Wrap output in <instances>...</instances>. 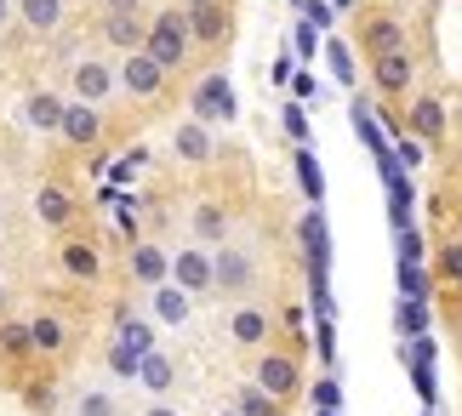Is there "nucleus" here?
I'll use <instances>...</instances> for the list:
<instances>
[{
	"instance_id": "obj_1",
	"label": "nucleus",
	"mask_w": 462,
	"mask_h": 416,
	"mask_svg": "<svg viewBox=\"0 0 462 416\" xmlns=\"http://www.w3.org/2000/svg\"><path fill=\"white\" fill-rule=\"evenodd\" d=\"M143 51L166 69H183L189 63V51H194V34H189V12H160L149 17V29H143Z\"/></svg>"
},
{
	"instance_id": "obj_2",
	"label": "nucleus",
	"mask_w": 462,
	"mask_h": 416,
	"mask_svg": "<svg viewBox=\"0 0 462 416\" xmlns=\"http://www.w3.org/2000/svg\"><path fill=\"white\" fill-rule=\"evenodd\" d=\"M189 115L194 120H206V125H228L240 115V97H235V86H228L223 69H211V75L194 80V92H189Z\"/></svg>"
},
{
	"instance_id": "obj_3",
	"label": "nucleus",
	"mask_w": 462,
	"mask_h": 416,
	"mask_svg": "<svg viewBox=\"0 0 462 416\" xmlns=\"http://www.w3.org/2000/svg\"><path fill=\"white\" fill-rule=\"evenodd\" d=\"M354 41H360L365 58H388V51H400L405 46V17H400V6H365Z\"/></svg>"
},
{
	"instance_id": "obj_4",
	"label": "nucleus",
	"mask_w": 462,
	"mask_h": 416,
	"mask_svg": "<svg viewBox=\"0 0 462 416\" xmlns=\"http://www.w3.org/2000/svg\"><path fill=\"white\" fill-rule=\"evenodd\" d=\"M257 285V263L240 245H211V297H245Z\"/></svg>"
},
{
	"instance_id": "obj_5",
	"label": "nucleus",
	"mask_w": 462,
	"mask_h": 416,
	"mask_svg": "<svg viewBox=\"0 0 462 416\" xmlns=\"http://www.w3.org/2000/svg\"><path fill=\"white\" fill-rule=\"evenodd\" d=\"M252 383L263 393H274L280 405L297 400L303 393V365H297V354H280V348H257V371H252Z\"/></svg>"
},
{
	"instance_id": "obj_6",
	"label": "nucleus",
	"mask_w": 462,
	"mask_h": 416,
	"mask_svg": "<svg viewBox=\"0 0 462 416\" xmlns=\"http://www.w3.org/2000/svg\"><path fill=\"white\" fill-rule=\"evenodd\" d=\"M400 125H405L411 137H422L429 149H439V143H446V132H451V103L439 97V92H422V97H411V103H405Z\"/></svg>"
},
{
	"instance_id": "obj_7",
	"label": "nucleus",
	"mask_w": 462,
	"mask_h": 416,
	"mask_svg": "<svg viewBox=\"0 0 462 416\" xmlns=\"http://www.w3.org/2000/svg\"><path fill=\"white\" fill-rule=\"evenodd\" d=\"M171 280L183 285L189 297H211V245H177L171 251Z\"/></svg>"
},
{
	"instance_id": "obj_8",
	"label": "nucleus",
	"mask_w": 462,
	"mask_h": 416,
	"mask_svg": "<svg viewBox=\"0 0 462 416\" xmlns=\"http://www.w3.org/2000/svg\"><path fill=\"white\" fill-rule=\"evenodd\" d=\"M69 86H75V97L80 103H109V92H115V69L109 63H103V58H75V63H69Z\"/></svg>"
},
{
	"instance_id": "obj_9",
	"label": "nucleus",
	"mask_w": 462,
	"mask_h": 416,
	"mask_svg": "<svg viewBox=\"0 0 462 416\" xmlns=\"http://www.w3.org/2000/svg\"><path fill=\"white\" fill-rule=\"evenodd\" d=\"M371 80H377V92H383V97H405V92H411V80H417V58H411V46L388 51V58H371Z\"/></svg>"
},
{
	"instance_id": "obj_10",
	"label": "nucleus",
	"mask_w": 462,
	"mask_h": 416,
	"mask_svg": "<svg viewBox=\"0 0 462 416\" xmlns=\"http://www.w3.org/2000/svg\"><path fill=\"white\" fill-rule=\"evenodd\" d=\"M189 12V34L194 46H223L228 34H235V12L223 6V0H206V6H183Z\"/></svg>"
},
{
	"instance_id": "obj_11",
	"label": "nucleus",
	"mask_w": 462,
	"mask_h": 416,
	"mask_svg": "<svg viewBox=\"0 0 462 416\" xmlns=\"http://www.w3.org/2000/svg\"><path fill=\"white\" fill-rule=\"evenodd\" d=\"M115 80L126 86L132 97H154L160 86H166V69H160V63L149 58L143 46H137V51H126V58H120V69H115Z\"/></svg>"
},
{
	"instance_id": "obj_12",
	"label": "nucleus",
	"mask_w": 462,
	"mask_h": 416,
	"mask_svg": "<svg viewBox=\"0 0 462 416\" xmlns=\"http://www.w3.org/2000/svg\"><path fill=\"white\" fill-rule=\"evenodd\" d=\"M58 137H63V143H75V149H92V143L103 137V108H97V103H80V97H69Z\"/></svg>"
},
{
	"instance_id": "obj_13",
	"label": "nucleus",
	"mask_w": 462,
	"mask_h": 416,
	"mask_svg": "<svg viewBox=\"0 0 462 416\" xmlns=\"http://www.w3.org/2000/svg\"><path fill=\"white\" fill-rule=\"evenodd\" d=\"M171 154L183 160V166H206V160L217 154V137H211V125H206V120H194V115H189V120L171 132Z\"/></svg>"
},
{
	"instance_id": "obj_14",
	"label": "nucleus",
	"mask_w": 462,
	"mask_h": 416,
	"mask_svg": "<svg viewBox=\"0 0 462 416\" xmlns=\"http://www.w3.org/2000/svg\"><path fill=\"white\" fill-rule=\"evenodd\" d=\"M149 314H154V325H189L194 297L177 280H160V285H149Z\"/></svg>"
},
{
	"instance_id": "obj_15",
	"label": "nucleus",
	"mask_w": 462,
	"mask_h": 416,
	"mask_svg": "<svg viewBox=\"0 0 462 416\" xmlns=\"http://www.w3.org/2000/svg\"><path fill=\"white\" fill-rule=\"evenodd\" d=\"M228 337H235V348H269V337H274V325L263 309H252V302H240L235 314H228Z\"/></svg>"
},
{
	"instance_id": "obj_16",
	"label": "nucleus",
	"mask_w": 462,
	"mask_h": 416,
	"mask_svg": "<svg viewBox=\"0 0 462 416\" xmlns=\"http://www.w3.org/2000/svg\"><path fill=\"white\" fill-rule=\"evenodd\" d=\"M132 280H137V285L171 280V251L154 245V240H137V245H132Z\"/></svg>"
},
{
	"instance_id": "obj_17",
	"label": "nucleus",
	"mask_w": 462,
	"mask_h": 416,
	"mask_svg": "<svg viewBox=\"0 0 462 416\" xmlns=\"http://www.w3.org/2000/svg\"><path fill=\"white\" fill-rule=\"evenodd\" d=\"M297 240H303V251H309V268H326V263H331V228H326V217H319V206L303 211Z\"/></svg>"
},
{
	"instance_id": "obj_18",
	"label": "nucleus",
	"mask_w": 462,
	"mask_h": 416,
	"mask_svg": "<svg viewBox=\"0 0 462 416\" xmlns=\"http://www.w3.org/2000/svg\"><path fill=\"white\" fill-rule=\"evenodd\" d=\"M34 211H41L46 228H69V223H75V194H69L63 183H41V194H34Z\"/></svg>"
},
{
	"instance_id": "obj_19",
	"label": "nucleus",
	"mask_w": 462,
	"mask_h": 416,
	"mask_svg": "<svg viewBox=\"0 0 462 416\" xmlns=\"http://www.w3.org/2000/svg\"><path fill=\"white\" fill-rule=\"evenodd\" d=\"M63 108H69V97H58V92H29L23 97V125H34V132H58Z\"/></svg>"
},
{
	"instance_id": "obj_20",
	"label": "nucleus",
	"mask_w": 462,
	"mask_h": 416,
	"mask_svg": "<svg viewBox=\"0 0 462 416\" xmlns=\"http://www.w3.org/2000/svg\"><path fill=\"white\" fill-rule=\"evenodd\" d=\"M429 274L434 285H462V234H451V240H439L429 251Z\"/></svg>"
},
{
	"instance_id": "obj_21",
	"label": "nucleus",
	"mask_w": 462,
	"mask_h": 416,
	"mask_svg": "<svg viewBox=\"0 0 462 416\" xmlns=\"http://www.w3.org/2000/svg\"><path fill=\"white\" fill-rule=\"evenodd\" d=\"M143 17H137V12H109V17H103V34H109V46H120V51H137V46H143Z\"/></svg>"
},
{
	"instance_id": "obj_22",
	"label": "nucleus",
	"mask_w": 462,
	"mask_h": 416,
	"mask_svg": "<svg viewBox=\"0 0 462 416\" xmlns=\"http://www.w3.org/2000/svg\"><path fill=\"white\" fill-rule=\"evenodd\" d=\"M194 240H200V245H223L228 240V211L217 200H200V206H194Z\"/></svg>"
},
{
	"instance_id": "obj_23",
	"label": "nucleus",
	"mask_w": 462,
	"mask_h": 416,
	"mask_svg": "<svg viewBox=\"0 0 462 416\" xmlns=\"http://www.w3.org/2000/svg\"><path fill=\"white\" fill-rule=\"evenodd\" d=\"M29 337H34V354H63L69 348V325L58 314H41V319H29Z\"/></svg>"
},
{
	"instance_id": "obj_24",
	"label": "nucleus",
	"mask_w": 462,
	"mask_h": 416,
	"mask_svg": "<svg viewBox=\"0 0 462 416\" xmlns=\"http://www.w3.org/2000/svg\"><path fill=\"white\" fill-rule=\"evenodd\" d=\"M17 17H23L34 34H51L63 23V0H17Z\"/></svg>"
},
{
	"instance_id": "obj_25",
	"label": "nucleus",
	"mask_w": 462,
	"mask_h": 416,
	"mask_svg": "<svg viewBox=\"0 0 462 416\" xmlns=\"http://www.w3.org/2000/svg\"><path fill=\"white\" fill-rule=\"evenodd\" d=\"M137 383H143L149 393H166V388L177 383V365H171V359L160 354V348H149V354H143V365H137Z\"/></svg>"
},
{
	"instance_id": "obj_26",
	"label": "nucleus",
	"mask_w": 462,
	"mask_h": 416,
	"mask_svg": "<svg viewBox=\"0 0 462 416\" xmlns=\"http://www.w3.org/2000/svg\"><path fill=\"white\" fill-rule=\"evenodd\" d=\"M400 297H411V302H429L434 297V274H429V263H400Z\"/></svg>"
},
{
	"instance_id": "obj_27",
	"label": "nucleus",
	"mask_w": 462,
	"mask_h": 416,
	"mask_svg": "<svg viewBox=\"0 0 462 416\" xmlns=\"http://www.w3.org/2000/svg\"><path fill=\"white\" fill-rule=\"evenodd\" d=\"M63 268H69L75 280H97V274H103V257H97V245L75 240V245H63Z\"/></svg>"
},
{
	"instance_id": "obj_28",
	"label": "nucleus",
	"mask_w": 462,
	"mask_h": 416,
	"mask_svg": "<svg viewBox=\"0 0 462 416\" xmlns=\"http://www.w3.org/2000/svg\"><path fill=\"white\" fill-rule=\"evenodd\" d=\"M297 183H303L309 206H319V200H326V177H319V160L309 154V143H297Z\"/></svg>"
},
{
	"instance_id": "obj_29",
	"label": "nucleus",
	"mask_w": 462,
	"mask_h": 416,
	"mask_svg": "<svg viewBox=\"0 0 462 416\" xmlns=\"http://www.w3.org/2000/svg\"><path fill=\"white\" fill-rule=\"evenodd\" d=\"M235 411H240V416H286V405H280L274 393H263L257 383H245V388L235 393Z\"/></svg>"
},
{
	"instance_id": "obj_30",
	"label": "nucleus",
	"mask_w": 462,
	"mask_h": 416,
	"mask_svg": "<svg viewBox=\"0 0 462 416\" xmlns=\"http://www.w3.org/2000/svg\"><path fill=\"white\" fill-rule=\"evenodd\" d=\"M422 331H429V302L400 297L394 302V337H422Z\"/></svg>"
},
{
	"instance_id": "obj_31",
	"label": "nucleus",
	"mask_w": 462,
	"mask_h": 416,
	"mask_svg": "<svg viewBox=\"0 0 462 416\" xmlns=\"http://www.w3.org/2000/svg\"><path fill=\"white\" fill-rule=\"evenodd\" d=\"M0 354H6V359H29L34 354V337H29L23 319H6V325H0Z\"/></svg>"
},
{
	"instance_id": "obj_32",
	"label": "nucleus",
	"mask_w": 462,
	"mask_h": 416,
	"mask_svg": "<svg viewBox=\"0 0 462 416\" xmlns=\"http://www.w3.org/2000/svg\"><path fill=\"white\" fill-rule=\"evenodd\" d=\"M120 342H126V348H137V354H149V348H154V325L137 319V314H120Z\"/></svg>"
},
{
	"instance_id": "obj_33",
	"label": "nucleus",
	"mask_w": 462,
	"mask_h": 416,
	"mask_svg": "<svg viewBox=\"0 0 462 416\" xmlns=\"http://www.w3.org/2000/svg\"><path fill=\"white\" fill-rule=\"evenodd\" d=\"M75 416H120V400L109 388H86L80 400H75Z\"/></svg>"
},
{
	"instance_id": "obj_34",
	"label": "nucleus",
	"mask_w": 462,
	"mask_h": 416,
	"mask_svg": "<svg viewBox=\"0 0 462 416\" xmlns=\"http://www.w3.org/2000/svg\"><path fill=\"white\" fill-rule=\"evenodd\" d=\"M326 63H331V75L343 80V86H354V80H360V63H354V51H348L343 41H326Z\"/></svg>"
},
{
	"instance_id": "obj_35",
	"label": "nucleus",
	"mask_w": 462,
	"mask_h": 416,
	"mask_svg": "<svg viewBox=\"0 0 462 416\" xmlns=\"http://www.w3.org/2000/svg\"><path fill=\"white\" fill-rule=\"evenodd\" d=\"M137 365H143V354H137V348H126V342H109V371L115 376H126V383H137Z\"/></svg>"
},
{
	"instance_id": "obj_36",
	"label": "nucleus",
	"mask_w": 462,
	"mask_h": 416,
	"mask_svg": "<svg viewBox=\"0 0 462 416\" xmlns=\"http://www.w3.org/2000/svg\"><path fill=\"white\" fill-rule=\"evenodd\" d=\"M422 160H429V143L411 137V132H400V171H417Z\"/></svg>"
},
{
	"instance_id": "obj_37",
	"label": "nucleus",
	"mask_w": 462,
	"mask_h": 416,
	"mask_svg": "<svg viewBox=\"0 0 462 416\" xmlns=\"http://www.w3.org/2000/svg\"><path fill=\"white\" fill-rule=\"evenodd\" d=\"M394 234H400V240H394L400 245V263H429V245H422L417 228H394Z\"/></svg>"
},
{
	"instance_id": "obj_38",
	"label": "nucleus",
	"mask_w": 462,
	"mask_h": 416,
	"mask_svg": "<svg viewBox=\"0 0 462 416\" xmlns=\"http://www.w3.org/2000/svg\"><path fill=\"white\" fill-rule=\"evenodd\" d=\"M411 376H417V393H422V400H439V388H434V371H429V359H422V354H411Z\"/></svg>"
},
{
	"instance_id": "obj_39",
	"label": "nucleus",
	"mask_w": 462,
	"mask_h": 416,
	"mask_svg": "<svg viewBox=\"0 0 462 416\" xmlns=\"http://www.w3.org/2000/svg\"><path fill=\"white\" fill-rule=\"evenodd\" d=\"M319 342H314V348H319V359H337V331H331V319L326 325H319V331H314Z\"/></svg>"
},
{
	"instance_id": "obj_40",
	"label": "nucleus",
	"mask_w": 462,
	"mask_h": 416,
	"mask_svg": "<svg viewBox=\"0 0 462 416\" xmlns=\"http://www.w3.org/2000/svg\"><path fill=\"white\" fill-rule=\"evenodd\" d=\"M286 132H291L297 143H309V120H303V108H286Z\"/></svg>"
},
{
	"instance_id": "obj_41",
	"label": "nucleus",
	"mask_w": 462,
	"mask_h": 416,
	"mask_svg": "<svg viewBox=\"0 0 462 416\" xmlns=\"http://www.w3.org/2000/svg\"><path fill=\"white\" fill-rule=\"evenodd\" d=\"M309 23H319V29L331 23V6H326V0H314V6H309Z\"/></svg>"
},
{
	"instance_id": "obj_42",
	"label": "nucleus",
	"mask_w": 462,
	"mask_h": 416,
	"mask_svg": "<svg viewBox=\"0 0 462 416\" xmlns=\"http://www.w3.org/2000/svg\"><path fill=\"white\" fill-rule=\"evenodd\" d=\"M314 400L331 411V405H337V383H319V388H314Z\"/></svg>"
},
{
	"instance_id": "obj_43",
	"label": "nucleus",
	"mask_w": 462,
	"mask_h": 416,
	"mask_svg": "<svg viewBox=\"0 0 462 416\" xmlns=\"http://www.w3.org/2000/svg\"><path fill=\"white\" fill-rule=\"evenodd\" d=\"M109 12H137V0H103Z\"/></svg>"
},
{
	"instance_id": "obj_44",
	"label": "nucleus",
	"mask_w": 462,
	"mask_h": 416,
	"mask_svg": "<svg viewBox=\"0 0 462 416\" xmlns=\"http://www.w3.org/2000/svg\"><path fill=\"white\" fill-rule=\"evenodd\" d=\"M12 12H17V6H12V0H0V23H12Z\"/></svg>"
},
{
	"instance_id": "obj_45",
	"label": "nucleus",
	"mask_w": 462,
	"mask_h": 416,
	"mask_svg": "<svg viewBox=\"0 0 462 416\" xmlns=\"http://www.w3.org/2000/svg\"><path fill=\"white\" fill-rule=\"evenodd\" d=\"M143 416H177V411H171V405H149Z\"/></svg>"
},
{
	"instance_id": "obj_46",
	"label": "nucleus",
	"mask_w": 462,
	"mask_h": 416,
	"mask_svg": "<svg viewBox=\"0 0 462 416\" xmlns=\"http://www.w3.org/2000/svg\"><path fill=\"white\" fill-rule=\"evenodd\" d=\"M0 309H6V280H0Z\"/></svg>"
},
{
	"instance_id": "obj_47",
	"label": "nucleus",
	"mask_w": 462,
	"mask_h": 416,
	"mask_svg": "<svg viewBox=\"0 0 462 416\" xmlns=\"http://www.w3.org/2000/svg\"><path fill=\"white\" fill-rule=\"evenodd\" d=\"M217 416H240V411H235V405H228V411H217Z\"/></svg>"
},
{
	"instance_id": "obj_48",
	"label": "nucleus",
	"mask_w": 462,
	"mask_h": 416,
	"mask_svg": "<svg viewBox=\"0 0 462 416\" xmlns=\"http://www.w3.org/2000/svg\"><path fill=\"white\" fill-rule=\"evenodd\" d=\"M183 6H206V0H183Z\"/></svg>"
},
{
	"instance_id": "obj_49",
	"label": "nucleus",
	"mask_w": 462,
	"mask_h": 416,
	"mask_svg": "<svg viewBox=\"0 0 462 416\" xmlns=\"http://www.w3.org/2000/svg\"><path fill=\"white\" fill-rule=\"evenodd\" d=\"M457 348H462V325H457Z\"/></svg>"
},
{
	"instance_id": "obj_50",
	"label": "nucleus",
	"mask_w": 462,
	"mask_h": 416,
	"mask_svg": "<svg viewBox=\"0 0 462 416\" xmlns=\"http://www.w3.org/2000/svg\"><path fill=\"white\" fill-rule=\"evenodd\" d=\"M337 6H354V0H337Z\"/></svg>"
},
{
	"instance_id": "obj_51",
	"label": "nucleus",
	"mask_w": 462,
	"mask_h": 416,
	"mask_svg": "<svg viewBox=\"0 0 462 416\" xmlns=\"http://www.w3.org/2000/svg\"><path fill=\"white\" fill-rule=\"evenodd\" d=\"M0 223H6V206H0Z\"/></svg>"
},
{
	"instance_id": "obj_52",
	"label": "nucleus",
	"mask_w": 462,
	"mask_h": 416,
	"mask_svg": "<svg viewBox=\"0 0 462 416\" xmlns=\"http://www.w3.org/2000/svg\"><path fill=\"white\" fill-rule=\"evenodd\" d=\"M457 234H462V228H457Z\"/></svg>"
}]
</instances>
